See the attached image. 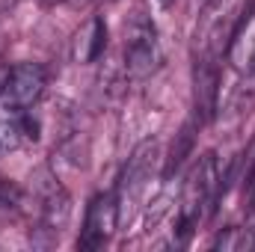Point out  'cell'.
<instances>
[{"label":"cell","mask_w":255,"mask_h":252,"mask_svg":"<svg viewBox=\"0 0 255 252\" xmlns=\"http://www.w3.org/2000/svg\"><path fill=\"white\" fill-rule=\"evenodd\" d=\"M157 160H160V142L151 136V139H142L130 157H128L125 169L119 175V184H116V205H119V223H125L133 217L142 193L148 187L154 169H157Z\"/></svg>","instance_id":"obj_1"},{"label":"cell","mask_w":255,"mask_h":252,"mask_svg":"<svg viewBox=\"0 0 255 252\" xmlns=\"http://www.w3.org/2000/svg\"><path fill=\"white\" fill-rule=\"evenodd\" d=\"M163 60L160 51V39H157V27L139 12L130 18L125 27V71L130 80H145L151 77Z\"/></svg>","instance_id":"obj_2"},{"label":"cell","mask_w":255,"mask_h":252,"mask_svg":"<svg viewBox=\"0 0 255 252\" xmlns=\"http://www.w3.org/2000/svg\"><path fill=\"white\" fill-rule=\"evenodd\" d=\"M217 181H220V175H217V157L208 151V154H202V157H199V163L193 166L190 178L184 181L181 220H178L181 238H178V244H187V238H190L193 226L202 220V211H205V205H211V202H214Z\"/></svg>","instance_id":"obj_3"},{"label":"cell","mask_w":255,"mask_h":252,"mask_svg":"<svg viewBox=\"0 0 255 252\" xmlns=\"http://www.w3.org/2000/svg\"><path fill=\"white\" fill-rule=\"evenodd\" d=\"M116 226H119L116 193H98L86 208V220H83L77 247L80 250H101L110 241V235L116 232Z\"/></svg>","instance_id":"obj_4"},{"label":"cell","mask_w":255,"mask_h":252,"mask_svg":"<svg viewBox=\"0 0 255 252\" xmlns=\"http://www.w3.org/2000/svg\"><path fill=\"white\" fill-rule=\"evenodd\" d=\"M45 86H48V71L39 63H18L12 65L6 83H3V92H0V101L12 104V107H33L42 95H45Z\"/></svg>","instance_id":"obj_5"},{"label":"cell","mask_w":255,"mask_h":252,"mask_svg":"<svg viewBox=\"0 0 255 252\" xmlns=\"http://www.w3.org/2000/svg\"><path fill=\"white\" fill-rule=\"evenodd\" d=\"M220 57L211 54H199L193 63V98H196V119L199 122H211L220 104Z\"/></svg>","instance_id":"obj_6"},{"label":"cell","mask_w":255,"mask_h":252,"mask_svg":"<svg viewBox=\"0 0 255 252\" xmlns=\"http://www.w3.org/2000/svg\"><path fill=\"white\" fill-rule=\"evenodd\" d=\"M42 181L36 184V193H39V217H42V229L51 232V235H60L63 226L68 223V193H65L54 175L48 172H39Z\"/></svg>","instance_id":"obj_7"},{"label":"cell","mask_w":255,"mask_h":252,"mask_svg":"<svg viewBox=\"0 0 255 252\" xmlns=\"http://www.w3.org/2000/svg\"><path fill=\"white\" fill-rule=\"evenodd\" d=\"M107 48V24L104 18H92L80 33H77V42H74V60L77 63H95Z\"/></svg>","instance_id":"obj_8"},{"label":"cell","mask_w":255,"mask_h":252,"mask_svg":"<svg viewBox=\"0 0 255 252\" xmlns=\"http://www.w3.org/2000/svg\"><path fill=\"white\" fill-rule=\"evenodd\" d=\"M193 139H196V122H187V125L175 133V142H172V151H169L163 178H172V172L187 160V154H190V148H193Z\"/></svg>","instance_id":"obj_9"},{"label":"cell","mask_w":255,"mask_h":252,"mask_svg":"<svg viewBox=\"0 0 255 252\" xmlns=\"http://www.w3.org/2000/svg\"><path fill=\"white\" fill-rule=\"evenodd\" d=\"M214 250H223V252L255 250V238H253V232H247V229H226V232L214 241Z\"/></svg>","instance_id":"obj_10"},{"label":"cell","mask_w":255,"mask_h":252,"mask_svg":"<svg viewBox=\"0 0 255 252\" xmlns=\"http://www.w3.org/2000/svg\"><path fill=\"white\" fill-rule=\"evenodd\" d=\"M21 205V190L15 187L12 181H3L0 178V208H18Z\"/></svg>","instance_id":"obj_11"},{"label":"cell","mask_w":255,"mask_h":252,"mask_svg":"<svg viewBox=\"0 0 255 252\" xmlns=\"http://www.w3.org/2000/svg\"><path fill=\"white\" fill-rule=\"evenodd\" d=\"M166 214H169V199H166V196H160V199L151 205V211H148V229H154Z\"/></svg>","instance_id":"obj_12"},{"label":"cell","mask_w":255,"mask_h":252,"mask_svg":"<svg viewBox=\"0 0 255 252\" xmlns=\"http://www.w3.org/2000/svg\"><path fill=\"white\" fill-rule=\"evenodd\" d=\"M250 211H255V166H253V172H250Z\"/></svg>","instance_id":"obj_13"},{"label":"cell","mask_w":255,"mask_h":252,"mask_svg":"<svg viewBox=\"0 0 255 252\" xmlns=\"http://www.w3.org/2000/svg\"><path fill=\"white\" fill-rule=\"evenodd\" d=\"M157 3H160V6H172L175 0H157Z\"/></svg>","instance_id":"obj_14"},{"label":"cell","mask_w":255,"mask_h":252,"mask_svg":"<svg viewBox=\"0 0 255 252\" xmlns=\"http://www.w3.org/2000/svg\"><path fill=\"white\" fill-rule=\"evenodd\" d=\"M45 3H63V0H45Z\"/></svg>","instance_id":"obj_15"},{"label":"cell","mask_w":255,"mask_h":252,"mask_svg":"<svg viewBox=\"0 0 255 252\" xmlns=\"http://www.w3.org/2000/svg\"><path fill=\"white\" fill-rule=\"evenodd\" d=\"M0 145H3V142H0Z\"/></svg>","instance_id":"obj_16"}]
</instances>
